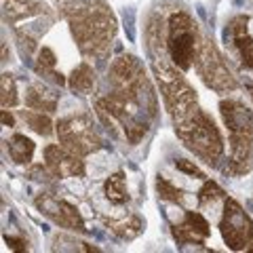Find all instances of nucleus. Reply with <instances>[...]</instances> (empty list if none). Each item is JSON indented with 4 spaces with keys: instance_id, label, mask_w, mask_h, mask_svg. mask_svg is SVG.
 <instances>
[{
    "instance_id": "21",
    "label": "nucleus",
    "mask_w": 253,
    "mask_h": 253,
    "mask_svg": "<svg viewBox=\"0 0 253 253\" xmlns=\"http://www.w3.org/2000/svg\"><path fill=\"white\" fill-rule=\"evenodd\" d=\"M224 196V190H221L215 181H205V186L199 192V201L201 203H213L215 199H221Z\"/></svg>"
},
{
    "instance_id": "13",
    "label": "nucleus",
    "mask_w": 253,
    "mask_h": 253,
    "mask_svg": "<svg viewBox=\"0 0 253 253\" xmlns=\"http://www.w3.org/2000/svg\"><path fill=\"white\" fill-rule=\"evenodd\" d=\"M9 154L17 165H28L32 161V156H34V141L17 133L9 141Z\"/></svg>"
},
{
    "instance_id": "27",
    "label": "nucleus",
    "mask_w": 253,
    "mask_h": 253,
    "mask_svg": "<svg viewBox=\"0 0 253 253\" xmlns=\"http://www.w3.org/2000/svg\"><path fill=\"white\" fill-rule=\"evenodd\" d=\"M251 97H253V89H251Z\"/></svg>"
},
{
    "instance_id": "11",
    "label": "nucleus",
    "mask_w": 253,
    "mask_h": 253,
    "mask_svg": "<svg viewBox=\"0 0 253 253\" xmlns=\"http://www.w3.org/2000/svg\"><path fill=\"white\" fill-rule=\"evenodd\" d=\"M247 17H234L230 21V32H232V38H234V44L241 53V59H243V66L245 68H251L253 70V38L247 34Z\"/></svg>"
},
{
    "instance_id": "3",
    "label": "nucleus",
    "mask_w": 253,
    "mask_h": 253,
    "mask_svg": "<svg viewBox=\"0 0 253 253\" xmlns=\"http://www.w3.org/2000/svg\"><path fill=\"white\" fill-rule=\"evenodd\" d=\"M72 34L86 55L101 53L114 34V19L104 11H83L70 19Z\"/></svg>"
},
{
    "instance_id": "2",
    "label": "nucleus",
    "mask_w": 253,
    "mask_h": 253,
    "mask_svg": "<svg viewBox=\"0 0 253 253\" xmlns=\"http://www.w3.org/2000/svg\"><path fill=\"white\" fill-rule=\"evenodd\" d=\"M221 118L230 131V169L247 173L253 165V114L239 101H221Z\"/></svg>"
},
{
    "instance_id": "19",
    "label": "nucleus",
    "mask_w": 253,
    "mask_h": 253,
    "mask_svg": "<svg viewBox=\"0 0 253 253\" xmlns=\"http://www.w3.org/2000/svg\"><path fill=\"white\" fill-rule=\"evenodd\" d=\"M141 228H144V221L133 215V217H129V219H125L123 224H116L112 230H114L116 234H121L123 239H133V236H137V234L141 232Z\"/></svg>"
},
{
    "instance_id": "20",
    "label": "nucleus",
    "mask_w": 253,
    "mask_h": 253,
    "mask_svg": "<svg viewBox=\"0 0 253 253\" xmlns=\"http://www.w3.org/2000/svg\"><path fill=\"white\" fill-rule=\"evenodd\" d=\"M156 190H158V196L165 199V201H171V203H181L184 201V194H181L173 184H169L165 177L156 179Z\"/></svg>"
},
{
    "instance_id": "16",
    "label": "nucleus",
    "mask_w": 253,
    "mask_h": 253,
    "mask_svg": "<svg viewBox=\"0 0 253 253\" xmlns=\"http://www.w3.org/2000/svg\"><path fill=\"white\" fill-rule=\"evenodd\" d=\"M38 11V6L30 0H4V17L11 21H17L23 17H30Z\"/></svg>"
},
{
    "instance_id": "9",
    "label": "nucleus",
    "mask_w": 253,
    "mask_h": 253,
    "mask_svg": "<svg viewBox=\"0 0 253 253\" xmlns=\"http://www.w3.org/2000/svg\"><path fill=\"white\" fill-rule=\"evenodd\" d=\"M38 209H41L46 217H51L55 224H59L61 228H70V230H78V232L84 230L81 213L66 201L44 196V199H38Z\"/></svg>"
},
{
    "instance_id": "15",
    "label": "nucleus",
    "mask_w": 253,
    "mask_h": 253,
    "mask_svg": "<svg viewBox=\"0 0 253 253\" xmlns=\"http://www.w3.org/2000/svg\"><path fill=\"white\" fill-rule=\"evenodd\" d=\"M106 199L110 203H114V205H123L129 201V194H126V186H125V175L121 171L114 173V175H110L106 179Z\"/></svg>"
},
{
    "instance_id": "17",
    "label": "nucleus",
    "mask_w": 253,
    "mask_h": 253,
    "mask_svg": "<svg viewBox=\"0 0 253 253\" xmlns=\"http://www.w3.org/2000/svg\"><path fill=\"white\" fill-rule=\"evenodd\" d=\"M21 116H23V121H26L32 129L38 133V135H51L53 133V123H51V118L46 114L32 112V110H23Z\"/></svg>"
},
{
    "instance_id": "5",
    "label": "nucleus",
    "mask_w": 253,
    "mask_h": 253,
    "mask_svg": "<svg viewBox=\"0 0 253 253\" xmlns=\"http://www.w3.org/2000/svg\"><path fill=\"white\" fill-rule=\"evenodd\" d=\"M57 137L63 148H68L70 152L78 156L91 154L99 148V137L93 131V125L89 118L84 116H72L63 118L57 123Z\"/></svg>"
},
{
    "instance_id": "14",
    "label": "nucleus",
    "mask_w": 253,
    "mask_h": 253,
    "mask_svg": "<svg viewBox=\"0 0 253 253\" xmlns=\"http://www.w3.org/2000/svg\"><path fill=\"white\" fill-rule=\"evenodd\" d=\"M26 106L32 110H46V112H55L57 108V99L55 95L49 93L42 86H32L26 95Z\"/></svg>"
},
{
    "instance_id": "6",
    "label": "nucleus",
    "mask_w": 253,
    "mask_h": 253,
    "mask_svg": "<svg viewBox=\"0 0 253 253\" xmlns=\"http://www.w3.org/2000/svg\"><path fill=\"white\" fill-rule=\"evenodd\" d=\"M221 239L232 251L247 249V245L253 241V221L236 201L228 199L224 205V215H221Z\"/></svg>"
},
{
    "instance_id": "25",
    "label": "nucleus",
    "mask_w": 253,
    "mask_h": 253,
    "mask_svg": "<svg viewBox=\"0 0 253 253\" xmlns=\"http://www.w3.org/2000/svg\"><path fill=\"white\" fill-rule=\"evenodd\" d=\"M2 123H4V125H9V126H13V116H11V114H6V110H2Z\"/></svg>"
},
{
    "instance_id": "4",
    "label": "nucleus",
    "mask_w": 253,
    "mask_h": 253,
    "mask_svg": "<svg viewBox=\"0 0 253 253\" xmlns=\"http://www.w3.org/2000/svg\"><path fill=\"white\" fill-rule=\"evenodd\" d=\"M169 53L179 70H188L196 59V23L186 13H175L169 19Z\"/></svg>"
},
{
    "instance_id": "24",
    "label": "nucleus",
    "mask_w": 253,
    "mask_h": 253,
    "mask_svg": "<svg viewBox=\"0 0 253 253\" xmlns=\"http://www.w3.org/2000/svg\"><path fill=\"white\" fill-rule=\"evenodd\" d=\"M4 241L9 243L15 251H23V249H28V247H26V243L19 241V239H13V236H4Z\"/></svg>"
},
{
    "instance_id": "10",
    "label": "nucleus",
    "mask_w": 253,
    "mask_h": 253,
    "mask_svg": "<svg viewBox=\"0 0 253 253\" xmlns=\"http://www.w3.org/2000/svg\"><path fill=\"white\" fill-rule=\"evenodd\" d=\"M209 221L205 219L201 213L188 211L184 215V221L181 224L173 226V236H175L177 243L184 245H203L205 239L209 236Z\"/></svg>"
},
{
    "instance_id": "8",
    "label": "nucleus",
    "mask_w": 253,
    "mask_h": 253,
    "mask_svg": "<svg viewBox=\"0 0 253 253\" xmlns=\"http://www.w3.org/2000/svg\"><path fill=\"white\" fill-rule=\"evenodd\" d=\"M44 161L46 169L51 171L53 177H78L84 173V165L78 158V154L70 152L63 146H46L44 148Z\"/></svg>"
},
{
    "instance_id": "22",
    "label": "nucleus",
    "mask_w": 253,
    "mask_h": 253,
    "mask_svg": "<svg viewBox=\"0 0 253 253\" xmlns=\"http://www.w3.org/2000/svg\"><path fill=\"white\" fill-rule=\"evenodd\" d=\"M55 63H57L55 53L51 49H46V46H42L41 53H38V70H42V72H53Z\"/></svg>"
},
{
    "instance_id": "26",
    "label": "nucleus",
    "mask_w": 253,
    "mask_h": 253,
    "mask_svg": "<svg viewBox=\"0 0 253 253\" xmlns=\"http://www.w3.org/2000/svg\"><path fill=\"white\" fill-rule=\"evenodd\" d=\"M247 251H249V253H253V247H247Z\"/></svg>"
},
{
    "instance_id": "23",
    "label": "nucleus",
    "mask_w": 253,
    "mask_h": 253,
    "mask_svg": "<svg viewBox=\"0 0 253 253\" xmlns=\"http://www.w3.org/2000/svg\"><path fill=\"white\" fill-rule=\"evenodd\" d=\"M175 167L179 169V171H184V173H188V175H196V177H205L203 175V171L196 167V165H192L190 161H184V158H179V161H175Z\"/></svg>"
},
{
    "instance_id": "7",
    "label": "nucleus",
    "mask_w": 253,
    "mask_h": 253,
    "mask_svg": "<svg viewBox=\"0 0 253 253\" xmlns=\"http://www.w3.org/2000/svg\"><path fill=\"white\" fill-rule=\"evenodd\" d=\"M196 68H199L203 81L207 83L211 89H215V91H232L236 86L230 70L226 68L221 55L215 51V46H213L211 42H203L201 49L196 51Z\"/></svg>"
},
{
    "instance_id": "1",
    "label": "nucleus",
    "mask_w": 253,
    "mask_h": 253,
    "mask_svg": "<svg viewBox=\"0 0 253 253\" xmlns=\"http://www.w3.org/2000/svg\"><path fill=\"white\" fill-rule=\"evenodd\" d=\"M173 118H175V133L186 144V148H190L209 165L217 163V158L224 152V144H221V135L211 118L196 104Z\"/></svg>"
},
{
    "instance_id": "18",
    "label": "nucleus",
    "mask_w": 253,
    "mask_h": 253,
    "mask_svg": "<svg viewBox=\"0 0 253 253\" xmlns=\"http://www.w3.org/2000/svg\"><path fill=\"white\" fill-rule=\"evenodd\" d=\"M0 101H2V108H13L19 101L17 86H15L11 74H2V78H0Z\"/></svg>"
},
{
    "instance_id": "12",
    "label": "nucleus",
    "mask_w": 253,
    "mask_h": 253,
    "mask_svg": "<svg viewBox=\"0 0 253 253\" xmlns=\"http://www.w3.org/2000/svg\"><path fill=\"white\" fill-rule=\"evenodd\" d=\"M70 89L74 93H81V95H89L95 86V72L89 63H81L78 68H74V72L70 74Z\"/></svg>"
}]
</instances>
